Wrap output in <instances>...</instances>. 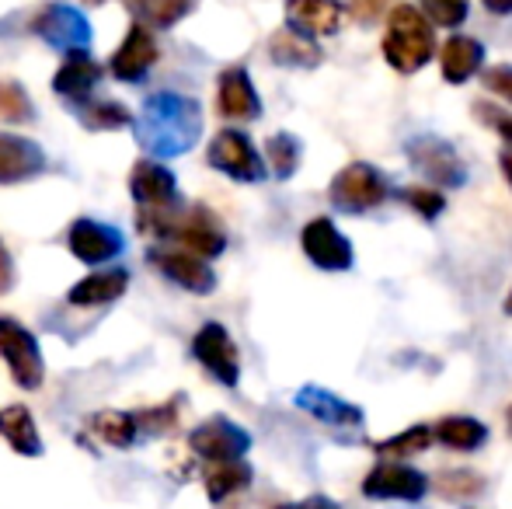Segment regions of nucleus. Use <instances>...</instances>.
<instances>
[{
    "label": "nucleus",
    "mask_w": 512,
    "mask_h": 509,
    "mask_svg": "<svg viewBox=\"0 0 512 509\" xmlns=\"http://www.w3.org/2000/svg\"><path fill=\"white\" fill-rule=\"evenodd\" d=\"M481 4H485L488 14H499V18L512 14V0H481Z\"/></svg>",
    "instance_id": "obj_39"
},
{
    "label": "nucleus",
    "mask_w": 512,
    "mask_h": 509,
    "mask_svg": "<svg viewBox=\"0 0 512 509\" xmlns=\"http://www.w3.org/2000/svg\"><path fill=\"white\" fill-rule=\"evenodd\" d=\"M126 286H129V272L126 269L91 272V276H84L81 283L70 286L67 304H74V307H105V304H115V300L126 293Z\"/></svg>",
    "instance_id": "obj_22"
},
{
    "label": "nucleus",
    "mask_w": 512,
    "mask_h": 509,
    "mask_svg": "<svg viewBox=\"0 0 512 509\" xmlns=\"http://www.w3.org/2000/svg\"><path fill=\"white\" fill-rule=\"evenodd\" d=\"M342 14V0H286V28L307 35V39L335 35L342 28Z\"/></svg>",
    "instance_id": "obj_17"
},
{
    "label": "nucleus",
    "mask_w": 512,
    "mask_h": 509,
    "mask_svg": "<svg viewBox=\"0 0 512 509\" xmlns=\"http://www.w3.org/2000/svg\"><path fill=\"white\" fill-rule=\"evenodd\" d=\"M300 157H304V143L293 133H272L265 140V168L279 178V182H290L300 168Z\"/></svg>",
    "instance_id": "obj_26"
},
{
    "label": "nucleus",
    "mask_w": 512,
    "mask_h": 509,
    "mask_svg": "<svg viewBox=\"0 0 512 509\" xmlns=\"http://www.w3.org/2000/svg\"><path fill=\"white\" fill-rule=\"evenodd\" d=\"M499 164H502V175H506L509 189H512V147L502 150V154H499Z\"/></svg>",
    "instance_id": "obj_40"
},
{
    "label": "nucleus",
    "mask_w": 512,
    "mask_h": 509,
    "mask_svg": "<svg viewBox=\"0 0 512 509\" xmlns=\"http://www.w3.org/2000/svg\"><path fill=\"white\" fill-rule=\"evenodd\" d=\"M418 11L425 14V21L436 28H457L467 21L471 0H418Z\"/></svg>",
    "instance_id": "obj_31"
},
{
    "label": "nucleus",
    "mask_w": 512,
    "mask_h": 509,
    "mask_svg": "<svg viewBox=\"0 0 512 509\" xmlns=\"http://www.w3.org/2000/svg\"><path fill=\"white\" fill-rule=\"evenodd\" d=\"M432 440H439L450 450L471 454V450H481L488 443V429H485V422L471 419V415H450V419H443L439 426H432Z\"/></svg>",
    "instance_id": "obj_24"
},
{
    "label": "nucleus",
    "mask_w": 512,
    "mask_h": 509,
    "mask_svg": "<svg viewBox=\"0 0 512 509\" xmlns=\"http://www.w3.org/2000/svg\"><path fill=\"white\" fill-rule=\"evenodd\" d=\"M429 447H432V426H411L405 433L377 443V454L387 457V461H405V457H415Z\"/></svg>",
    "instance_id": "obj_29"
},
{
    "label": "nucleus",
    "mask_w": 512,
    "mask_h": 509,
    "mask_svg": "<svg viewBox=\"0 0 512 509\" xmlns=\"http://www.w3.org/2000/svg\"><path fill=\"white\" fill-rule=\"evenodd\" d=\"M157 63V39L154 32H150L147 25H140V21H133L126 32V39L119 42V49L112 53V60H108V70H112L115 81L122 84H136L147 77V70Z\"/></svg>",
    "instance_id": "obj_13"
},
{
    "label": "nucleus",
    "mask_w": 512,
    "mask_h": 509,
    "mask_svg": "<svg viewBox=\"0 0 512 509\" xmlns=\"http://www.w3.org/2000/svg\"><path fill=\"white\" fill-rule=\"evenodd\" d=\"M32 116L35 112L28 91L18 81H11V77H0V119L4 123H28Z\"/></svg>",
    "instance_id": "obj_30"
},
{
    "label": "nucleus",
    "mask_w": 512,
    "mask_h": 509,
    "mask_svg": "<svg viewBox=\"0 0 512 509\" xmlns=\"http://www.w3.org/2000/svg\"><path fill=\"white\" fill-rule=\"evenodd\" d=\"M384 7H387V0H349V14L356 21H363V25H373Z\"/></svg>",
    "instance_id": "obj_37"
},
{
    "label": "nucleus",
    "mask_w": 512,
    "mask_h": 509,
    "mask_svg": "<svg viewBox=\"0 0 512 509\" xmlns=\"http://www.w3.org/2000/svg\"><path fill=\"white\" fill-rule=\"evenodd\" d=\"M328 199L338 213H349V217H363L373 213L391 199V182L380 175L373 164L366 161H352L331 178L328 185Z\"/></svg>",
    "instance_id": "obj_4"
},
{
    "label": "nucleus",
    "mask_w": 512,
    "mask_h": 509,
    "mask_svg": "<svg viewBox=\"0 0 512 509\" xmlns=\"http://www.w3.org/2000/svg\"><path fill=\"white\" fill-rule=\"evenodd\" d=\"M436 485H439V492H443V496L467 499V496H478V492L485 489V478L474 475V471H446Z\"/></svg>",
    "instance_id": "obj_33"
},
{
    "label": "nucleus",
    "mask_w": 512,
    "mask_h": 509,
    "mask_svg": "<svg viewBox=\"0 0 512 509\" xmlns=\"http://www.w3.org/2000/svg\"><path fill=\"white\" fill-rule=\"evenodd\" d=\"M269 60L279 63V67L314 70V67H321L324 53H321V46H317V39H307V35L293 32V28H279L269 39Z\"/></svg>",
    "instance_id": "obj_23"
},
{
    "label": "nucleus",
    "mask_w": 512,
    "mask_h": 509,
    "mask_svg": "<svg viewBox=\"0 0 512 509\" xmlns=\"http://www.w3.org/2000/svg\"><path fill=\"white\" fill-rule=\"evenodd\" d=\"M297 405L314 415L317 422H328V426H342V429L363 426V408L352 405V401H342L338 394L324 391V387H304L297 394Z\"/></svg>",
    "instance_id": "obj_21"
},
{
    "label": "nucleus",
    "mask_w": 512,
    "mask_h": 509,
    "mask_svg": "<svg viewBox=\"0 0 512 509\" xmlns=\"http://www.w3.org/2000/svg\"><path fill=\"white\" fill-rule=\"evenodd\" d=\"M196 447H203L206 454H216V457H234L248 447V433H241V429L230 426V422L216 419L196 433Z\"/></svg>",
    "instance_id": "obj_28"
},
{
    "label": "nucleus",
    "mask_w": 512,
    "mask_h": 509,
    "mask_svg": "<svg viewBox=\"0 0 512 509\" xmlns=\"http://www.w3.org/2000/svg\"><path fill=\"white\" fill-rule=\"evenodd\" d=\"M0 356L11 367L14 381L21 387H39L42 384V353L35 335L28 332L21 321L4 318L0 314Z\"/></svg>",
    "instance_id": "obj_10"
},
{
    "label": "nucleus",
    "mask_w": 512,
    "mask_h": 509,
    "mask_svg": "<svg viewBox=\"0 0 512 509\" xmlns=\"http://www.w3.org/2000/svg\"><path fill=\"white\" fill-rule=\"evenodd\" d=\"M401 203L411 206L422 220H436L439 213L446 210V196L439 189H422V185H411V189H401L398 192Z\"/></svg>",
    "instance_id": "obj_32"
},
{
    "label": "nucleus",
    "mask_w": 512,
    "mask_h": 509,
    "mask_svg": "<svg viewBox=\"0 0 512 509\" xmlns=\"http://www.w3.org/2000/svg\"><path fill=\"white\" fill-rule=\"evenodd\" d=\"M474 116H478L488 129H495V133H499L502 140L512 147V116H509V112H499L495 105H488V102H474Z\"/></svg>",
    "instance_id": "obj_35"
},
{
    "label": "nucleus",
    "mask_w": 512,
    "mask_h": 509,
    "mask_svg": "<svg viewBox=\"0 0 512 509\" xmlns=\"http://www.w3.org/2000/svg\"><path fill=\"white\" fill-rule=\"evenodd\" d=\"M32 32L39 35L46 46L60 49V53H88L91 49V25L77 7L53 4L35 18Z\"/></svg>",
    "instance_id": "obj_8"
},
{
    "label": "nucleus",
    "mask_w": 512,
    "mask_h": 509,
    "mask_svg": "<svg viewBox=\"0 0 512 509\" xmlns=\"http://www.w3.org/2000/svg\"><path fill=\"white\" fill-rule=\"evenodd\" d=\"M502 311H506L509 318H512V290H509V297H506V307H502Z\"/></svg>",
    "instance_id": "obj_42"
},
{
    "label": "nucleus",
    "mask_w": 512,
    "mask_h": 509,
    "mask_svg": "<svg viewBox=\"0 0 512 509\" xmlns=\"http://www.w3.org/2000/svg\"><path fill=\"white\" fill-rule=\"evenodd\" d=\"M216 109L223 119L234 123H255L262 116V98H258L251 74L244 67H227L216 81Z\"/></svg>",
    "instance_id": "obj_16"
},
{
    "label": "nucleus",
    "mask_w": 512,
    "mask_h": 509,
    "mask_svg": "<svg viewBox=\"0 0 512 509\" xmlns=\"http://www.w3.org/2000/svg\"><path fill=\"white\" fill-rule=\"evenodd\" d=\"M192 353H196V360L203 363L216 381H223L227 387L237 384V377H241V353H237L234 339H230V332L220 321H206L199 328L196 339H192Z\"/></svg>",
    "instance_id": "obj_12"
},
{
    "label": "nucleus",
    "mask_w": 512,
    "mask_h": 509,
    "mask_svg": "<svg viewBox=\"0 0 512 509\" xmlns=\"http://www.w3.org/2000/svg\"><path fill=\"white\" fill-rule=\"evenodd\" d=\"M77 119L81 126L95 129V133H112V129H122V126H133V112L126 109L122 102H81L74 105Z\"/></svg>",
    "instance_id": "obj_27"
},
{
    "label": "nucleus",
    "mask_w": 512,
    "mask_h": 509,
    "mask_svg": "<svg viewBox=\"0 0 512 509\" xmlns=\"http://www.w3.org/2000/svg\"><path fill=\"white\" fill-rule=\"evenodd\" d=\"M98 81H102V67H98L95 56L67 53V60L60 63V70H56V77H53V91L67 98V102L81 105L91 98V91L98 88Z\"/></svg>",
    "instance_id": "obj_20"
},
{
    "label": "nucleus",
    "mask_w": 512,
    "mask_h": 509,
    "mask_svg": "<svg viewBox=\"0 0 512 509\" xmlns=\"http://www.w3.org/2000/svg\"><path fill=\"white\" fill-rule=\"evenodd\" d=\"M136 227H140V234H150V238L192 252L206 262L223 255V248H227V231L220 227V217L206 206L175 203L168 210H140Z\"/></svg>",
    "instance_id": "obj_2"
},
{
    "label": "nucleus",
    "mask_w": 512,
    "mask_h": 509,
    "mask_svg": "<svg viewBox=\"0 0 512 509\" xmlns=\"http://www.w3.org/2000/svg\"><path fill=\"white\" fill-rule=\"evenodd\" d=\"M439 70L446 84H467L485 70V46L474 35H450L439 49Z\"/></svg>",
    "instance_id": "obj_19"
},
{
    "label": "nucleus",
    "mask_w": 512,
    "mask_h": 509,
    "mask_svg": "<svg viewBox=\"0 0 512 509\" xmlns=\"http://www.w3.org/2000/svg\"><path fill=\"white\" fill-rule=\"evenodd\" d=\"M363 492L370 499H405V503H415L429 492V478L422 471L408 468L405 461H384L366 475Z\"/></svg>",
    "instance_id": "obj_14"
},
{
    "label": "nucleus",
    "mask_w": 512,
    "mask_h": 509,
    "mask_svg": "<svg viewBox=\"0 0 512 509\" xmlns=\"http://www.w3.org/2000/svg\"><path fill=\"white\" fill-rule=\"evenodd\" d=\"M136 123V140L150 157H182L203 136V109L196 98L178 91H157L143 102Z\"/></svg>",
    "instance_id": "obj_1"
},
{
    "label": "nucleus",
    "mask_w": 512,
    "mask_h": 509,
    "mask_svg": "<svg viewBox=\"0 0 512 509\" xmlns=\"http://www.w3.org/2000/svg\"><path fill=\"white\" fill-rule=\"evenodd\" d=\"M91 4H102V0H91Z\"/></svg>",
    "instance_id": "obj_44"
},
{
    "label": "nucleus",
    "mask_w": 512,
    "mask_h": 509,
    "mask_svg": "<svg viewBox=\"0 0 512 509\" xmlns=\"http://www.w3.org/2000/svg\"><path fill=\"white\" fill-rule=\"evenodd\" d=\"M46 168V154L35 140L28 136L0 133V185H18L28 178L42 175Z\"/></svg>",
    "instance_id": "obj_18"
},
{
    "label": "nucleus",
    "mask_w": 512,
    "mask_h": 509,
    "mask_svg": "<svg viewBox=\"0 0 512 509\" xmlns=\"http://www.w3.org/2000/svg\"><path fill=\"white\" fill-rule=\"evenodd\" d=\"M0 433L11 436L18 447H28V440L35 443V433H32V419H28L25 408H7L4 415H0Z\"/></svg>",
    "instance_id": "obj_34"
},
{
    "label": "nucleus",
    "mask_w": 512,
    "mask_h": 509,
    "mask_svg": "<svg viewBox=\"0 0 512 509\" xmlns=\"http://www.w3.org/2000/svg\"><path fill=\"white\" fill-rule=\"evenodd\" d=\"M147 262L154 265V269L161 272L164 279H171V283H178L182 290H189V293H199V297H206V293L216 290V272L209 269L206 258H199V255H192V252H182V248H175V245L150 248Z\"/></svg>",
    "instance_id": "obj_9"
},
{
    "label": "nucleus",
    "mask_w": 512,
    "mask_h": 509,
    "mask_svg": "<svg viewBox=\"0 0 512 509\" xmlns=\"http://www.w3.org/2000/svg\"><path fill=\"white\" fill-rule=\"evenodd\" d=\"M67 248H70V255L81 258L84 265H102L126 252V234L112 224H102V220L81 217L70 224Z\"/></svg>",
    "instance_id": "obj_11"
},
{
    "label": "nucleus",
    "mask_w": 512,
    "mask_h": 509,
    "mask_svg": "<svg viewBox=\"0 0 512 509\" xmlns=\"http://www.w3.org/2000/svg\"><path fill=\"white\" fill-rule=\"evenodd\" d=\"M387 67H394L398 74H418L425 63H432L436 56V32L425 21V14L411 4H394L387 14V32L380 42Z\"/></svg>",
    "instance_id": "obj_3"
},
{
    "label": "nucleus",
    "mask_w": 512,
    "mask_h": 509,
    "mask_svg": "<svg viewBox=\"0 0 512 509\" xmlns=\"http://www.w3.org/2000/svg\"><path fill=\"white\" fill-rule=\"evenodd\" d=\"M129 192H133L140 210H168V206L182 203L178 199V178L171 168L157 161H136L129 171Z\"/></svg>",
    "instance_id": "obj_15"
},
{
    "label": "nucleus",
    "mask_w": 512,
    "mask_h": 509,
    "mask_svg": "<svg viewBox=\"0 0 512 509\" xmlns=\"http://www.w3.org/2000/svg\"><path fill=\"white\" fill-rule=\"evenodd\" d=\"M405 154L411 161V168L432 185V189H460L467 182V168L464 157L457 154L453 143H446L443 136H411L405 143Z\"/></svg>",
    "instance_id": "obj_5"
},
{
    "label": "nucleus",
    "mask_w": 512,
    "mask_h": 509,
    "mask_svg": "<svg viewBox=\"0 0 512 509\" xmlns=\"http://www.w3.org/2000/svg\"><path fill=\"white\" fill-rule=\"evenodd\" d=\"M290 509H338L331 499H307L304 506H290Z\"/></svg>",
    "instance_id": "obj_41"
},
{
    "label": "nucleus",
    "mask_w": 512,
    "mask_h": 509,
    "mask_svg": "<svg viewBox=\"0 0 512 509\" xmlns=\"http://www.w3.org/2000/svg\"><path fill=\"white\" fill-rule=\"evenodd\" d=\"M506 426H509V436H512V405H509V412H506Z\"/></svg>",
    "instance_id": "obj_43"
},
{
    "label": "nucleus",
    "mask_w": 512,
    "mask_h": 509,
    "mask_svg": "<svg viewBox=\"0 0 512 509\" xmlns=\"http://www.w3.org/2000/svg\"><path fill=\"white\" fill-rule=\"evenodd\" d=\"M136 21L147 28H171L196 11L199 0H126Z\"/></svg>",
    "instance_id": "obj_25"
},
{
    "label": "nucleus",
    "mask_w": 512,
    "mask_h": 509,
    "mask_svg": "<svg viewBox=\"0 0 512 509\" xmlns=\"http://www.w3.org/2000/svg\"><path fill=\"white\" fill-rule=\"evenodd\" d=\"M14 286V258L7 252V245L0 241V293H7Z\"/></svg>",
    "instance_id": "obj_38"
},
{
    "label": "nucleus",
    "mask_w": 512,
    "mask_h": 509,
    "mask_svg": "<svg viewBox=\"0 0 512 509\" xmlns=\"http://www.w3.org/2000/svg\"><path fill=\"white\" fill-rule=\"evenodd\" d=\"M206 161H209V168H216L220 175L234 178V182H244V185L265 182V175H269L262 154H258L255 143H251L248 133H241V129H220V133L209 140Z\"/></svg>",
    "instance_id": "obj_6"
},
{
    "label": "nucleus",
    "mask_w": 512,
    "mask_h": 509,
    "mask_svg": "<svg viewBox=\"0 0 512 509\" xmlns=\"http://www.w3.org/2000/svg\"><path fill=\"white\" fill-rule=\"evenodd\" d=\"M481 81H485V88L492 91V95L506 98L512 105V63H495V67L481 70Z\"/></svg>",
    "instance_id": "obj_36"
},
{
    "label": "nucleus",
    "mask_w": 512,
    "mask_h": 509,
    "mask_svg": "<svg viewBox=\"0 0 512 509\" xmlns=\"http://www.w3.org/2000/svg\"><path fill=\"white\" fill-rule=\"evenodd\" d=\"M300 248L317 269L324 272H349L356 265V252H352V241L331 224L328 217H314L300 231Z\"/></svg>",
    "instance_id": "obj_7"
}]
</instances>
